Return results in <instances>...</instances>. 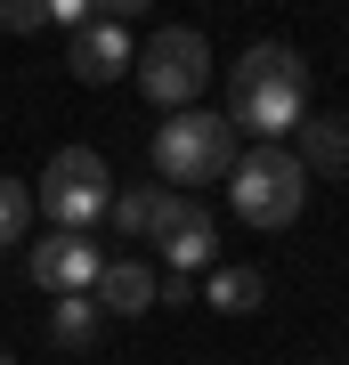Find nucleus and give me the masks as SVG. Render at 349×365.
<instances>
[{
    "mask_svg": "<svg viewBox=\"0 0 349 365\" xmlns=\"http://www.w3.org/2000/svg\"><path fill=\"white\" fill-rule=\"evenodd\" d=\"M228 203H236V220H252V227H293L300 203H309V170H300L293 146H252V155H236V170H228Z\"/></svg>",
    "mask_w": 349,
    "mask_h": 365,
    "instance_id": "7ed1b4c3",
    "label": "nucleus"
},
{
    "mask_svg": "<svg viewBox=\"0 0 349 365\" xmlns=\"http://www.w3.org/2000/svg\"><path fill=\"white\" fill-rule=\"evenodd\" d=\"M203 300H211V309H220V317H252L260 300H268V284H260V268H211Z\"/></svg>",
    "mask_w": 349,
    "mask_h": 365,
    "instance_id": "ddd939ff",
    "label": "nucleus"
},
{
    "mask_svg": "<svg viewBox=\"0 0 349 365\" xmlns=\"http://www.w3.org/2000/svg\"><path fill=\"white\" fill-rule=\"evenodd\" d=\"M155 244H163V260L171 268H179V276H195V268H211V252H220V227H211V211H179V227H163L155 235Z\"/></svg>",
    "mask_w": 349,
    "mask_h": 365,
    "instance_id": "9b49d317",
    "label": "nucleus"
},
{
    "mask_svg": "<svg viewBox=\"0 0 349 365\" xmlns=\"http://www.w3.org/2000/svg\"><path fill=\"white\" fill-rule=\"evenodd\" d=\"M49 333H57V349H90V341L106 333V317H98V300H90V292H57Z\"/></svg>",
    "mask_w": 349,
    "mask_h": 365,
    "instance_id": "f8f14e48",
    "label": "nucleus"
},
{
    "mask_svg": "<svg viewBox=\"0 0 349 365\" xmlns=\"http://www.w3.org/2000/svg\"><path fill=\"white\" fill-rule=\"evenodd\" d=\"M90 300H98V317H146L155 309V276H146V260H130V252H106L98 276H90Z\"/></svg>",
    "mask_w": 349,
    "mask_h": 365,
    "instance_id": "6e6552de",
    "label": "nucleus"
},
{
    "mask_svg": "<svg viewBox=\"0 0 349 365\" xmlns=\"http://www.w3.org/2000/svg\"><path fill=\"white\" fill-rule=\"evenodd\" d=\"M300 114H309V57L293 41H252L228 73V122L276 146L285 130H300Z\"/></svg>",
    "mask_w": 349,
    "mask_h": 365,
    "instance_id": "f257e3e1",
    "label": "nucleus"
},
{
    "mask_svg": "<svg viewBox=\"0 0 349 365\" xmlns=\"http://www.w3.org/2000/svg\"><path fill=\"white\" fill-rule=\"evenodd\" d=\"M49 25V0H0V33H41Z\"/></svg>",
    "mask_w": 349,
    "mask_h": 365,
    "instance_id": "2eb2a0df",
    "label": "nucleus"
},
{
    "mask_svg": "<svg viewBox=\"0 0 349 365\" xmlns=\"http://www.w3.org/2000/svg\"><path fill=\"white\" fill-rule=\"evenodd\" d=\"M25 220H33V187L25 179H0V252H16Z\"/></svg>",
    "mask_w": 349,
    "mask_h": 365,
    "instance_id": "4468645a",
    "label": "nucleus"
},
{
    "mask_svg": "<svg viewBox=\"0 0 349 365\" xmlns=\"http://www.w3.org/2000/svg\"><path fill=\"white\" fill-rule=\"evenodd\" d=\"M106 203H114V170L90 146H57L49 170L33 179V211H49V227H90L106 220Z\"/></svg>",
    "mask_w": 349,
    "mask_h": 365,
    "instance_id": "20e7f679",
    "label": "nucleus"
},
{
    "mask_svg": "<svg viewBox=\"0 0 349 365\" xmlns=\"http://www.w3.org/2000/svg\"><path fill=\"white\" fill-rule=\"evenodd\" d=\"M0 365H16V357H9V349H0Z\"/></svg>",
    "mask_w": 349,
    "mask_h": 365,
    "instance_id": "6ab92c4d",
    "label": "nucleus"
},
{
    "mask_svg": "<svg viewBox=\"0 0 349 365\" xmlns=\"http://www.w3.org/2000/svg\"><path fill=\"white\" fill-rule=\"evenodd\" d=\"M293 138H300L293 155H300L309 179H349V122H341V114H317V106H309Z\"/></svg>",
    "mask_w": 349,
    "mask_h": 365,
    "instance_id": "1a4fd4ad",
    "label": "nucleus"
},
{
    "mask_svg": "<svg viewBox=\"0 0 349 365\" xmlns=\"http://www.w3.org/2000/svg\"><path fill=\"white\" fill-rule=\"evenodd\" d=\"M98 260H106V252L90 244V227H49V235H41V244H33V284L41 292H90V276H98Z\"/></svg>",
    "mask_w": 349,
    "mask_h": 365,
    "instance_id": "423d86ee",
    "label": "nucleus"
},
{
    "mask_svg": "<svg viewBox=\"0 0 349 365\" xmlns=\"http://www.w3.org/2000/svg\"><path fill=\"white\" fill-rule=\"evenodd\" d=\"M130 73H138V90L155 98L163 114H179V106L203 98V81H211V49H203V33H195V25H163L138 57H130Z\"/></svg>",
    "mask_w": 349,
    "mask_h": 365,
    "instance_id": "39448f33",
    "label": "nucleus"
},
{
    "mask_svg": "<svg viewBox=\"0 0 349 365\" xmlns=\"http://www.w3.org/2000/svg\"><path fill=\"white\" fill-rule=\"evenodd\" d=\"M106 211H114L122 235H163V227H179L187 195H179V187H130V195H114Z\"/></svg>",
    "mask_w": 349,
    "mask_h": 365,
    "instance_id": "9d476101",
    "label": "nucleus"
},
{
    "mask_svg": "<svg viewBox=\"0 0 349 365\" xmlns=\"http://www.w3.org/2000/svg\"><path fill=\"white\" fill-rule=\"evenodd\" d=\"M98 0H49V25H90Z\"/></svg>",
    "mask_w": 349,
    "mask_h": 365,
    "instance_id": "dca6fc26",
    "label": "nucleus"
},
{
    "mask_svg": "<svg viewBox=\"0 0 349 365\" xmlns=\"http://www.w3.org/2000/svg\"><path fill=\"white\" fill-rule=\"evenodd\" d=\"M130 25H114V16H90V25H74V41H65V66H74V81H122L130 73Z\"/></svg>",
    "mask_w": 349,
    "mask_h": 365,
    "instance_id": "0eeeda50",
    "label": "nucleus"
},
{
    "mask_svg": "<svg viewBox=\"0 0 349 365\" xmlns=\"http://www.w3.org/2000/svg\"><path fill=\"white\" fill-rule=\"evenodd\" d=\"M155 300H171V309H187V300H195V276H179V268H171L163 284H155Z\"/></svg>",
    "mask_w": 349,
    "mask_h": 365,
    "instance_id": "f3484780",
    "label": "nucleus"
},
{
    "mask_svg": "<svg viewBox=\"0 0 349 365\" xmlns=\"http://www.w3.org/2000/svg\"><path fill=\"white\" fill-rule=\"evenodd\" d=\"M98 16H114V25H130V16H146V0H98Z\"/></svg>",
    "mask_w": 349,
    "mask_h": 365,
    "instance_id": "a211bd4d",
    "label": "nucleus"
},
{
    "mask_svg": "<svg viewBox=\"0 0 349 365\" xmlns=\"http://www.w3.org/2000/svg\"><path fill=\"white\" fill-rule=\"evenodd\" d=\"M244 130H236L228 114H203V106H179V114L163 122L155 130V179L163 187H220L228 170H236V155H244V146H236Z\"/></svg>",
    "mask_w": 349,
    "mask_h": 365,
    "instance_id": "f03ea898",
    "label": "nucleus"
}]
</instances>
